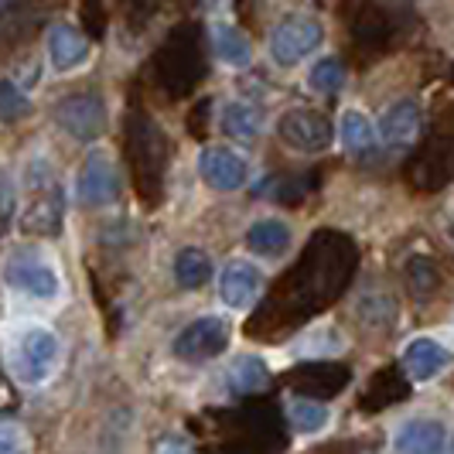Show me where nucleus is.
Here are the masks:
<instances>
[{
  "label": "nucleus",
  "mask_w": 454,
  "mask_h": 454,
  "mask_svg": "<svg viewBox=\"0 0 454 454\" xmlns=\"http://www.w3.org/2000/svg\"><path fill=\"white\" fill-rule=\"evenodd\" d=\"M24 192H27L21 212L24 232L27 236H59L62 223H66V195H62V184L45 158H35L27 164Z\"/></svg>",
  "instance_id": "f257e3e1"
},
{
  "label": "nucleus",
  "mask_w": 454,
  "mask_h": 454,
  "mask_svg": "<svg viewBox=\"0 0 454 454\" xmlns=\"http://www.w3.org/2000/svg\"><path fill=\"white\" fill-rule=\"evenodd\" d=\"M4 280L21 291V294L35 297V301H51L59 294V270L42 250H14L4 260Z\"/></svg>",
  "instance_id": "f03ea898"
},
{
  "label": "nucleus",
  "mask_w": 454,
  "mask_h": 454,
  "mask_svg": "<svg viewBox=\"0 0 454 454\" xmlns=\"http://www.w3.org/2000/svg\"><path fill=\"white\" fill-rule=\"evenodd\" d=\"M59 365V339L48 328H27L14 341V376L24 387H42Z\"/></svg>",
  "instance_id": "7ed1b4c3"
},
{
  "label": "nucleus",
  "mask_w": 454,
  "mask_h": 454,
  "mask_svg": "<svg viewBox=\"0 0 454 454\" xmlns=\"http://www.w3.org/2000/svg\"><path fill=\"white\" fill-rule=\"evenodd\" d=\"M321 38H325V27H321L318 18H311V14H291V18H284V21L277 24V31H273L270 38L273 62L284 68L297 66L301 59H308L321 45Z\"/></svg>",
  "instance_id": "20e7f679"
},
{
  "label": "nucleus",
  "mask_w": 454,
  "mask_h": 454,
  "mask_svg": "<svg viewBox=\"0 0 454 454\" xmlns=\"http://www.w3.org/2000/svg\"><path fill=\"white\" fill-rule=\"evenodd\" d=\"M55 123L75 140H99L106 134V106L96 92H72L55 103Z\"/></svg>",
  "instance_id": "39448f33"
},
{
  "label": "nucleus",
  "mask_w": 454,
  "mask_h": 454,
  "mask_svg": "<svg viewBox=\"0 0 454 454\" xmlns=\"http://www.w3.org/2000/svg\"><path fill=\"white\" fill-rule=\"evenodd\" d=\"M229 345V325L215 315L208 318L192 321L188 328L178 332V339L171 345V352L182 359V363H205V359H215L219 352H226Z\"/></svg>",
  "instance_id": "423d86ee"
},
{
  "label": "nucleus",
  "mask_w": 454,
  "mask_h": 454,
  "mask_svg": "<svg viewBox=\"0 0 454 454\" xmlns=\"http://www.w3.org/2000/svg\"><path fill=\"white\" fill-rule=\"evenodd\" d=\"M277 134H280V140H284L287 147L304 151V154L328 151L332 140H335L332 123L321 114H315V110H287V114L277 120Z\"/></svg>",
  "instance_id": "0eeeda50"
},
{
  "label": "nucleus",
  "mask_w": 454,
  "mask_h": 454,
  "mask_svg": "<svg viewBox=\"0 0 454 454\" xmlns=\"http://www.w3.org/2000/svg\"><path fill=\"white\" fill-rule=\"evenodd\" d=\"M116 195H120L116 164L106 154H90V160L79 171V202L99 208V205L116 202Z\"/></svg>",
  "instance_id": "6e6552de"
},
{
  "label": "nucleus",
  "mask_w": 454,
  "mask_h": 454,
  "mask_svg": "<svg viewBox=\"0 0 454 454\" xmlns=\"http://www.w3.org/2000/svg\"><path fill=\"white\" fill-rule=\"evenodd\" d=\"M199 175L208 188L215 192H236L247 182V160L239 158L236 151L229 147H205L202 158H199Z\"/></svg>",
  "instance_id": "1a4fd4ad"
},
{
  "label": "nucleus",
  "mask_w": 454,
  "mask_h": 454,
  "mask_svg": "<svg viewBox=\"0 0 454 454\" xmlns=\"http://www.w3.org/2000/svg\"><path fill=\"white\" fill-rule=\"evenodd\" d=\"M260 287H263V277L247 260H229L226 270L219 273V294L236 311L250 308L253 301L260 297Z\"/></svg>",
  "instance_id": "9d476101"
},
{
  "label": "nucleus",
  "mask_w": 454,
  "mask_h": 454,
  "mask_svg": "<svg viewBox=\"0 0 454 454\" xmlns=\"http://www.w3.org/2000/svg\"><path fill=\"white\" fill-rule=\"evenodd\" d=\"M444 444H448V431L441 420H431V417L407 420L393 437L396 454H444Z\"/></svg>",
  "instance_id": "9b49d317"
},
{
  "label": "nucleus",
  "mask_w": 454,
  "mask_h": 454,
  "mask_svg": "<svg viewBox=\"0 0 454 454\" xmlns=\"http://www.w3.org/2000/svg\"><path fill=\"white\" fill-rule=\"evenodd\" d=\"M451 365V352L434 339H413L403 348V369L410 372L413 383H427L437 372H444Z\"/></svg>",
  "instance_id": "f8f14e48"
},
{
  "label": "nucleus",
  "mask_w": 454,
  "mask_h": 454,
  "mask_svg": "<svg viewBox=\"0 0 454 454\" xmlns=\"http://www.w3.org/2000/svg\"><path fill=\"white\" fill-rule=\"evenodd\" d=\"M90 59V42L72 24H55L48 31V62L59 72H72Z\"/></svg>",
  "instance_id": "ddd939ff"
},
{
  "label": "nucleus",
  "mask_w": 454,
  "mask_h": 454,
  "mask_svg": "<svg viewBox=\"0 0 454 454\" xmlns=\"http://www.w3.org/2000/svg\"><path fill=\"white\" fill-rule=\"evenodd\" d=\"M417 134H420V110L410 99L393 103L387 114H383V120H380V137H383V144H389V147H407Z\"/></svg>",
  "instance_id": "4468645a"
},
{
  "label": "nucleus",
  "mask_w": 454,
  "mask_h": 454,
  "mask_svg": "<svg viewBox=\"0 0 454 454\" xmlns=\"http://www.w3.org/2000/svg\"><path fill=\"white\" fill-rule=\"evenodd\" d=\"M212 48H215V59L226 62L232 68H247L253 62V45L250 38L229 21L212 24Z\"/></svg>",
  "instance_id": "2eb2a0df"
},
{
  "label": "nucleus",
  "mask_w": 454,
  "mask_h": 454,
  "mask_svg": "<svg viewBox=\"0 0 454 454\" xmlns=\"http://www.w3.org/2000/svg\"><path fill=\"white\" fill-rule=\"evenodd\" d=\"M247 247H250L256 256H267V260L284 256V253L291 250V229H287V223H280V219H263V223L250 226Z\"/></svg>",
  "instance_id": "dca6fc26"
},
{
  "label": "nucleus",
  "mask_w": 454,
  "mask_h": 454,
  "mask_svg": "<svg viewBox=\"0 0 454 454\" xmlns=\"http://www.w3.org/2000/svg\"><path fill=\"white\" fill-rule=\"evenodd\" d=\"M226 383L232 393L250 396V393H260V389L270 383V372H267L263 359H256V356H239V359L226 369Z\"/></svg>",
  "instance_id": "f3484780"
},
{
  "label": "nucleus",
  "mask_w": 454,
  "mask_h": 454,
  "mask_svg": "<svg viewBox=\"0 0 454 454\" xmlns=\"http://www.w3.org/2000/svg\"><path fill=\"white\" fill-rule=\"evenodd\" d=\"M175 280L184 291H199L212 280V260L202 250H195V247H184L175 256Z\"/></svg>",
  "instance_id": "a211bd4d"
},
{
  "label": "nucleus",
  "mask_w": 454,
  "mask_h": 454,
  "mask_svg": "<svg viewBox=\"0 0 454 454\" xmlns=\"http://www.w3.org/2000/svg\"><path fill=\"white\" fill-rule=\"evenodd\" d=\"M223 130L229 137H236V140L253 144L260 137V130H263V116L250 103H229L226 110H223Z\"/></svg>",
  "instance_id": "6ab92c4d"
},
{
  "label": "nucleus",
  "mask_w": 454,
  "mask_h": 454,
  "mask_svg": "<svg viewBox=\"0 0 454 454\" xmlns=\"http://www.w3.org/2000/svg\"><path fill=\"white\" fill-rule=\"evenodd\" d=\"M339 134H341L345 151H352V154H363V151H369V147L376 144V127H372L363 114H356V110H348V114L341 116Z\"/></svg>",
  "instance_id": "aec40b11"
},
{
  "label": "nucleus",
  "mask_w": 454,
  "mask_h": 454,
  "mask_svg": "<svg viewBox=\"0 0 454 454\" xmlns=\"http://www.w3.org/2000/svg\"><path fill=\"white\" fill-rule=\"evenodd\" d=\"M287 413H291V424L297 427V434H318L325 424H328V407L325 403H315V400H291V407H287Z\"/></svg>",
  "instance_id": "412c9836"
},
{
  "label": "nucleus",
  "mask_w": 454,
  "mask_h": 454,
  "mask_svg": "<svg viewBox=\"0 0 454 454\" xmlns=\"http://www.w3.org/2000/svg\"><path fill=\"white\" fill-rule=\"evenodd\" d=\"M27 114H31L27 96L11 79H0V123H18Z\"/></svg>",
  "instance_id": "4be33fe9"
},
{
  "label": "nucleus",
  "mask_w": 454,
  "mask_h": 454,
  "mask_svg": "<svg viewBox=\"0 0 454 454\" xmlns=\"http://www.w3.org/2000/svg\"><path fill=\"white\" fill-rule=\"evenodd\" d=\"M345 86V68H341L339 59H321L318 66L311 68V90L321 92V96H332Z\"/></svg>",
  "instance_id": "5701e85b"
},
{
  "label": "nucleus",
  "mask_w": 454,
  "mask_h": 454,
  "mask_svg": "<svg viewBox=\"0 0 454 454\" xmlns=\"http://www.w3.org/2000/svg\"><path fill=\"white\" fill-rule=\"evenodd\" d=\"M18 215V195H14V182L11 175L0 168V236H7V229Z\"/></svg>",
  "instance_id": "b1692460"
},
{
  "label": "nucleus",
  "mask_w": 454,
  "mask_h": 454,
  "mask_svg": "<svg viewBox=\"0 0 454 454\" xmlns=\"http://www.w3.org/2000/svg\"><path fill=\"white\" fill-rule=\"evenodd\" d=\"M0 454H27V437L14 424H0Z\"/></svg>",
  "instance_id": "393cba45"
},
{
  "label": "nucleus",
  "mask_w": 454,
  "mask_h": 454,
  "mask_svg": "<svg viewBox=\"0 0 454 454\" xmlns=\"http://www.w3.org/2000/svg\"><path fill=\"white\" fill-rule=\"evenodd\" d=\"M158 454H192L188 451V444H182V441H168V444H160Z\"/></svg>",
  "instance_id": "a878e982"
}]
</instances>
